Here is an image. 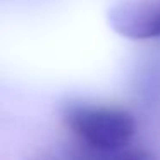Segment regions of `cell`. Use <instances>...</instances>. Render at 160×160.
I'll list each match as a JSON object with an SVG mask.
<instances>
[{
  "label": "cell",
  "mask_w": 160,
  "mask_h": 160,
  "mask_svg": "<svg viewBox=\"0 0 160 160\" xmlns=\"http://www.w3.org/2000/svg\"><path fill=\"white\" fill-rule=\"evenodd\" d=\"M72 157L74 160H155L153 153L141 148H131V146L110 150V152H100V150H91L84 146L83 150L72 153Z\"/></svg>",
  "instance_id": "3"
},
{
  "label": "cell",
  "mask_w": 160,
  "mask_h": 160,
  "mask_svg": "<svg viewBox=\"0 0 160 160\" xmlns=\"http://www.w3.org/2000/svg\"><path fill=\"white\" fill-rule=\"evenodd\" d=\"M108 24L129 40L160 38V0H129L108 11Z\"/></svg>",
  "instance_id": "2"
},
{
  "label": "cell",
  "mask_w": 160,
  "mask_h": 160,
  "mask_svg": "<svg viewBox=\"0 0 160 160\" xmlns=\"http://www.w3.org/2000/svg\"><path fill=\"white\" fill-rule=\"evenodd\" d=\"M62 119L81 145L100 152L129 146L136 134L132 114L117 107L71 102L64 107Z\"/></svg>",
  "instance_id": "1"
},
{
  "label": "cell",
  "mask_w": 160,
  "mask_h": 160,
  "mask_svg": "<svg viewBox=\"0 0 160 160\" xmlns=\"http://www.w3.org/2000/svg\"><path fill=\"white\" fill-rule=\"evenodd\" d=\"M42 160H74V157L67 155V157H55V158H42Z\"/></svg>",
  "instance_id": "4"
}]
</instances>
